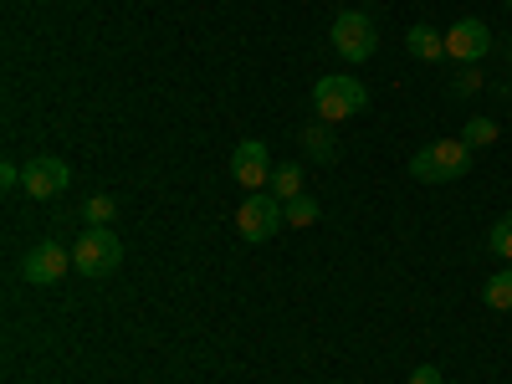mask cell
<instances>
[{"instance_id":"5","label":"cell","mask_w":512,"mask_h":384,"mask_svg":"<svg viewBox=\"0 0 512 384\" xmlns=\"http://www.w3.org/2000/svg\"><path fill=\"white\" fill-rule=\"evenodd\" d=\"M333 52L344 57V62H369L374 57V47H379V31H374V21L364 16V11H344L333 21Z\"/></svg>"},{"instance_id":"18","label":"cell","mask_w":512,"mask_h":384,"mask_svg":"<svg viewBox=\"0 0 512 384\" xmlns=\"http://www.w3.org/2000/svg\"><path fill=\"white\" fill-rule=\"evenodd\" d=\"M410 384H441V369L436 364H420V369H410Z\"/></svg>"},{"instance_id":"3","label":"cell","mask_w":512,"mask_h":384,"mask_svg":"<svg viewBox=\"0 0 512 384\" xmlns=\"http://www.w3.org/2000/svg\"><path fill=\"white\" fill-rule=\"evenodd\" d=\"M118 262H123V241L108 226H88V231L72 241V267L82 277H113Z\"/></svg>"},{"instance_id":"7","label":"cell","mask_w":512,"mask_h":384,"mask_svg":"<svg viewBox=\"0 0 512 384\" xmlns=\"http://www.w3.org/2000/svg\"><path fill=\"white\" fill-rule=\"evenodd\" d=\"M72 272V251L62 246V241H36L31 251H26V262H21V277L31 282V287H52V282H62Z\"/></svg>"},{"instance_id":"14","label":"cell","mask_w":512,"mask_h":384,"mask_svg":"<svg viewBox=\"0 0 512 384\" xmlns=\"http://www.w3.org/2000/svg\"><path fill=\"white\" fill-rule=\"evenodd\" d=\"M461 139H466V149H472V154H477V149H487V144H497V123L477 113V118H466V134H461Z\"/></svg>"},{"instance_id":"6","label":"cell","mask_w":512,"mask_h":384,"mask_svg":"<svg viewBox=\"0 0 512 384\" xmlns=\"http://www.w3.org/2000/svg\"><path fill=\"white\" fill-rule=\"evenodd\" d=\"M72 185V169H67V159H57V154H31L26 164H21V190L31 195V200H52V195H62Z\"/></svg>"},{"instance_id":"10","label":"cell","mask_w":512,"mask_h":384,"mask_svg":"<svg viewBox=\"0 0 512 384\" xmlns=\"http://www.w3.org/2000/svg\"><path fill=\"white\" fill-rule=\"evenodd\" d=\"M405 47H410V57H420V62H441V57H446V36H441L436 26H410V31H405Z\"/></svg>"},{"instance_id":"12","label":"cell","mask_w":512,"mask_h":384,"mask_svg":"<svg viewBox=\"0 0 512 384\" xmlns=\"http://www.w3.org/2000/svg\"><path fill=\"white\" fill-rule=\"evenodd\" d=\"M272 195H277L282 205L303 195V164H277V169H272Z\"/></svg>"},{"instance_id":"8","label":"cell","mask_w":512,"mask_h":384,"mask_svg":"<svg viewBox=\"0 0 512 384\" xmlns=\"http://www.w3.org/2000/svg\"><path fill=\"white\" fill-rule=\"evenodd\" d=\"M487 52H492V31H487V21H477V16H461V21L446 31V57H451V62H461V67H477Z\"/></svg>"},{"instance_id":"11","label":"cell","mask_w":512,"mask_h":384,"mask_svg":"<svg viewBox=\"0 0 512 384\" xmlns=\"http://www.w3.org/2000/svg\"><path fill=\"white\" fill-rule=\"evenodd\" d=\"M303 149H308L318 164H333V159H338V139L328 134V123H308V128H303Z\"/></svg>"},{"instance_id":"2","label":"cell","mask_w":512,"mask_h":384,"mask_svg":"<svg viewBox=\"0 0 512 384\" xmlns=\"http://www.w3.org/2000/svg\"><path fill=\"white\" fill-rule=\"evenodd\" d=\"M466 169H472V149H466V139H441V144H425L420 154H410V175L420 185L461 180Z\"/></svg>"},{"instance_id":"9","label":"cell","mask_w":512,"mask_h":384,"mask_svg":"<svg viewBox=\"0 0 512 384\" xmlns=\"http://www.w3.org/2000/svg\"><path fill=\"white\" fill-rule=\"evenodd\" d=\"M231 175H236L241 190H267V185H272V149H267L262 139L236 144V154H231Z\"/></svg>"},{"instance_id":"17","label":"cell","mask_w":512,"mask_h":384,"mask_svg":"<svg viewBox=\"0 0 512 384\" xmlns=\"http://www.w3.org/2000/svg\"><path fill=\"white\" fill-rule=\"evenodd\" d=\"M113 216H118V200H113V195H93V200H88V221H93V226H108Z\"/></svg>"},{"instance_id":"16","label":"cell","mask_w":512,"mask_h":384,"mask_svg":"<svg viewBox=\"0 0 512 384\" xmlns=\"http://www.w3.org/2000/svg\"><path fill=\"white\" fill-rule=\"evenodd\" d=\"M487 251H492V256H507V262H512V210L487 231Z\"/></svg>"},{"instance_id":"1","label":"cell","mask_w":512,"mask_h":384,"mask_svg":"<svg viewBox=\"0 0 512 384\" xmlns=\"http://www.w3.org/2000/svg\"><path fill=\"white\" fill-rule=\"evenodd\" d=\"M313 108H318V123H344V118L369 108V88L349 72H328L313 88Z\"/></svg>"},{"instance_id":"13","label":"cell","mask_w":512,"mask_h":384,"mask_svg":"<svg viewBox=\"0 0 512 384\" xmlns=\"http://www.w3.org/2000/svg\"><path fill=\"white\" fill-rule=\"evenodd\" d=\"M482 297H487V308H497V313H512V272H497V277H487Z\"/></svg>"},{"instance_id":"4","label":"cell","mask_w":512,"mask_h":384,"mask_svg":"<svg viewBox=\"0 0 512 384\" xmlns=\"http://www.w3.org/2000/svg\"><path fill=\"white\" fill-rule=\"evenodd\" d=\"M287 226V210H282V200L277 195H262V190H251L241 205H236V231L251 241V246H262V241H272L277 231Z\"/></svg>"},{"instance_id":"21","label":"cell","mask_w":512,"mask_h":384,"mask_svg":"<svg viewBox=\"0 0 512 384\" xmlns=\"http://www.w3.org/2000/svg\"><path fill=\"white\" fill-rule=\"evenodd\" d=\"M502 6H507V11H512V0H502Z\"/></svg>"},{"instance_id":"20","label":"cell","mask_w":512,"mask_h":384,"mask_svg":"<svg viewBox=\"0 0 512 384\" xmlns=\"http://www.w3.org/2000/svg\"><path fill=\"white\" fill-rule=\"evenodd\" d=\"M0 185L16 190V185H21V169H16V164H0Z\"/></svg>"},{"instance_id":"19","label":"cell","mask_w":512,"mask_h":384,"mask_svg":"<svg viewBox=\"0 0 512 384\" xmlns=\"http://www.w3.org/2000/svg\"><path fill=\"white\" fill-rule=\"evenodd\" d=\"M456 88H461V93H477V88H482V72H477V67H466Z\"/></svg>"},{"instance_id":"15","label":"cell","mask_w":512,"mask_h":384,"mask_svg":"<svg viewBox=\"0 0 512 384\" xmlns=\"http://www.w3.org/2000/svg\"><path fill=\"white\" fill-rule=\"evenodd\" d=\"M282 210H287V226H313V221H318V200H313V195H297V200H287Z\"/></svg>"},{"instance_id":"22","label":"cell","mask_w":512,"mask_h":384,"mask_svg":"<svg viewBox=\"0 0 512 384\" xmlns=\"http://www.w3.org/2000/svg\"><path fill=\"white\" fill-rule=\"evenodd\" d=\"M507 82H512V77H507Z\"/></svg>"}]
</instances>
